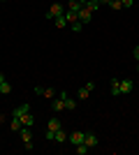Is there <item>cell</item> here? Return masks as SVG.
I'll list each match as a JSON object with an SVG mask.
<instances>
[{"mask_svg": "<svg viewBox=\"0 0 139 155\" xmlns=\"http://www.w3.org/2000/svg\"><path fill=\"white\" fill-rule=\"evenodd\" d=\"M63 127V123H60L58 118H49V123H46V139H49V141H53V134H56V130H60Z\"/></svg>", "mask_w": 139, "mask_h": 155, "instance_id": "1", "label": "cell"}, {"mask_svg": "<svg viewBox=\"0 0 139 155\" xmlns=\"http://www.w3.org/2000/svg\"><path fill=\"white\" fill-rule=\"evenodd\" d=\"M65 9H67V7L63 5V2H53V5L46 9V19H56V16H63V14H65Z\"/></svg>", "mask_w": 139, "mask_h": 155, "instance_id": "2", "label": "cell"}, {"mask_svg": "<svg viewBox=\"0 0 139 155\" xmlns=\"http://www.w3.org/2000/svg\"><path fill=\"white\" fill-rule=\"evenodd\" d=\"M19 134H21V139H23V146H26V150H33V132H30V127H23L19 130Z\"/></svg>", "mask_w": 139, "mask_h": 155, "instance_id": "3", "label": "cell"}, {"mask_svg": "<svg viewBox=\"0 0 139 155\" xmlns=\"http://www.w3.org/2000/svg\"><path fill=\"white\" fill-rule=\"evenodd\" d=\"M91 91H95V84H93V81H88L86 86H81L79 91H77V100H86V97L91 95Z\"/></svg>", "mask_w": 139, "mask_h": 155, "instance_id": "4", "label": "cell"}, {"mask_svg": "<svg viewBox=\"0 0 139 155\" xmlns=\"http://www.w3.org/2000/svg\"><path fill=\"white\" fill-rule=\"evenodd\" d=\"M84 143H86L88 148H95V146L100 143V137L93 134V132H86V134H84Z\"/></svg>", "mask_w": 139, "mask_h": 155, "instance_id": "5", "label": "cell"}, {"mask_svg": "<svg viewBox=\"0 0 139 155\" xmlns=\"http://www.w3.org/2000/svg\"><path fill=\"white\" fill-rule=\"evenodd\" d=\"M84 134H86L84 130H77V132H72L67 139H70V143H72V146H79V143H84Z\"/></svg>", "mask_w": 139, "mask_h": 155, "instance_id": "6", "label": "cell"}, {"mask_svg": "<svg viewBox=\"0 0 139 155\" xmlns=\"http://www.w3.org/2000/svg\"><path fill=\"white\" fill-rule=\"evenodd\" d=\"M109 93H111L114 97L121 95V79H118V77H114L111 81H109Z\"/></svg>", "mask_w": 139, "mask_h": 155, "instance_id": "7", "label": "cell"}, {"mask_svg": "<svg viewBox=\"0 0 139 155\" xmlns=\"http://www.w3.org/2000/svg\"><path fill=\"white\" fill-rule=\"evenodd\" d=\"M91 19H93V12L88 9V7H81L79 9V21L86 26V23H91Z\"/></svg>", "mask_w": 139, "mask_h": 155, "instance_id": "8", "label": "cell"}, {"mask_svg": "<svg viewBox=\"0 0 139 155\" xmlns=\"http://www.w3.org/2000/svg\"><path fill=\"white\" fill-rule=\"evenodd\" d=\"M0 93H2V95L12 93V84L7 81V77H5V74H0Z\"/></svg>", "mask_w": 139, "mask_h": 155, "instance_id": "9", "label": "cell"}, {"mask_svg": "<svg viewBox=\"0 0 139 155\" xmlns=\"http://www.w3.org/2000/svg\"><path fill=\"white\" fill-rule=\"evenodd\" d=\"M53 141H56V143H65V141H67V130H63V127L56 130V134H53Z\"/></svg>", "mask_w": 139, "mask_h": 155, "instance_id": "10", "label": "cell"}, {"mask_svg": "<svg viewBox=\"0 0 139 155\" xmlns=\"http://www.w3.org/2000/svg\"><path fill=\"white\" fill-rule=\"evenodd\" d=\"M51 109H53V111H65V100L53 97V100H51Z\"/></svg>", "mask_w": 139, "mask_h": 155, "instance_id": "11", "label": "cell"}, {"mask_svg": "<svg viewBox=\"0 0 139 155\" xmlns=\"http://www.w3.org/2000/svg\"><path fill=\"white\" fill-rule=\"evenodd\" d=\"M132 88H134V84L130 79H121V95H123V93H130Z\"/></svg>", "mask_w": 139, "mask_h": 155, "instance_id": "12", "label": "cell"}, {"mask_svg": "<svg viewBox=\"0 0 139 155\" xmlns=\"http://www.w3.org/2000/svg\"><path fill=\"white\" fill-rule=\"evenodd\" d=\"M28 111H30V107H28V104H21V107H16V109H14V116H16V118H23Z\"/></svg>", "mask_w": 139, "mask_h": 155, "instance_id": "13", "label": "cell"}, {"mask_svg": "<svg viewBox=\"0 0 139 155\" xmlns=\"http://www.w3.org/2000/svg\"><path fill=\"white\" fill-rule=\"evenodd\" d=\"M67 9H70V12H77V14H79V9H81V7H84V5H81V2H79V0H70V2H67Z\"/></svg>", "mask_w": 139, "mask_h": 155, "instance_id": "14", "label": "cell"}, {"mask_svg": "<svg viewBox=\"0 0 139 155\" xmlns=\"http://www.w3.org/2000/svg\"><path fill=\"white\" fill-rule=\"evenodd\" d=\"M65 19H67V23L72 26V23H77V21H79V14H77V12H70V9H65Z\"/></svg>", "mask_w": 139, "mask_h": 155, "instance_id": "15", "label": "cell"}, {"mask_svg": "<svg viewBox=\"0 0 139 155\" xmlns=\"http://www.w3.org/2000/svg\"><path fill=\"white\" fill-rule=\"evenodd\" d=\"M53 26H56V28H65V26H67L65 14H63V16H56V19H53Z\"/></svg>", "mask_w": 139, "mask_h": 155, "instance_id": "16", "label": "cell"}, {"mask_svg": "<svg viewBox=\"0 0 139 155\" xmlns=\"http://www.w3.org/2000/svg\"><path fill=\"white\" fill-rule=\"evenodd\" d=\"M21 123L26 125V127H33V125H35V118H33V116H30V114H26V116L21 118Z\"/></svg>", "mask_w": 139, "mask_h": 155, "instance_id": "17", "label": "cell"}, {"mask_svg": "<svg viewBox=\"0 0 139 155\" xmlns=\"http://www.w3.org/2000/svg\"><path fill=\"white\" fill-rule=\"evenodd\" d=\"M86 7H88V9H91L93 14H95V12H98V9H100V0H88V2H86Z\"/></svg>", "mask_w": 139, "mask_h": 155, "instance_id": "18", "label": "cell"}, {"mask_svg": "<svg viewBox=\"0 0 139 155\" xmlns=\"http://www.w3.org/2000/svg\"><path fill=\"white\" fill-rule=\"evenodd\" d=\"M74 109H77V100L67 97V100H65V111H74Z\"/></svg>", "mask_w": 139, "mask_h": 155, "instance_id": "19", "label": "cell"}, {"mask_svg": "<svg viewBox=\"0 0 139 155\" xmlns=\"http://www.w3.org/2000/svg\"><path fill=\"white\" fill-rule=\"evenodd\" d=\"M9 127H12L14 132H19V130L23 127V123H21V118H16V116H14V118H12V125H9Z\"/></svg>", "mask_w": 139, "mask_h": 155, "instance_id": "20", "label": "cell"}, {"mask_svg": "<svg viewBox=\"0 0 139 155\" xmlns=\"http://www.w3.org/2000/svg\"><path fill=\"white\" fill-rule=\"evenodd\" d=\"M56 93H58V91H53V88H44L42 97H46V100H53V97H56Z\"/></svg>", "mask_w": 139, "mask_h": 155, "instance_id": "21", "label": "cell"}, {"mask_svg": "<svg viewBox=\"0 0 139 155\" xmlns=\"http://www.w3.org/2000/svg\"><path fill=\"white\" fill-rule=\"evenodd\" d=\"M74 148H77V155H86L88 150H91V148L86 146V143H79V146H74Z\"/></svg>", "mask_w": 139, "mask_h": 155, "instance_id": "22", "label": "cell"}, {"mask_svg": "<svg viewBox=\"0 0 139 155\" xmlns=\"http://www.w3.org/2000/svg\"><path fill=\"white\" fill-rule=\"evenodd\" d=\"M109 7L118 12V9H123V2H121V0H109Z\"/></svg>", "mask_w": 139, "mask_h": 155, "instance_id": "23", "label": "cell"}, {"mask_svg": "<svg viewBox=\"0 0 139 155\" xmlns=\"http://www.w3.org/2000/svg\"><path fill=\"white\" fill-rule=\"evenodd\" d=\"M81 28H84V23H81V21H77V23H72V30H74V32H79Z\"/></svg>", "mask_w": 139, "mask_h": 155, "instance_id": "24", "label": "cell"}, {"mask_svg": "<svg viewBox=\"0 0 139 155\" xmlns=\"http://www.w3.org/2000/svg\"><path fill=\"white\" fill-rule=\"evenodd\" d=\"M132 58H134V60H137V63H139V44H137V46H134V49H132Z\"/></svg>", "mask_w": 139, "mask_h": 155, "instance_id": "25", "label": "cell"}, {"mask_svg": "<svg viewBox=\"0 0 139 155\" xmlns=\"http://www.w3.org/2000/svg\"><path fill=\"white\" fill-rule=\"evenodd\" d=\"M121 2H123V7H125V9H130V7L134 5V0H121Z\"/></svg>", "mask_w": 139, "mask_h": 155, "instance_id": "26", "label": "cell"}, {"mask_svg": "<svg viewBox=\"0 0 139 155\" xmlns=\"http://www.w3.org/2000/svg\"><path fill=\"white\" fill-rule=\"evenodd\" d=\"M33 93H35V95H40V97H42V93H44V88H42V86H35V88H33Z\"/></svg>", "mask_w": 139, "mask_h": 155, "instance_id": "27", "label": "cell"}, {"mask_svg": "<svg viewBox=\"0 0 139 155\" xmlns=\"http://www.w3.org/2000/svg\"><path fill=\"white\" fill-rule=\"evenodd\" d=\"M100 5H109V0H100Z\"/></svg>", "mask_w": 139, "mask_h": 155, "instance_id": "28", "label": "cell"}, {"mask_svg": "<svg viewBox=\"0 0 139 155\" xmlns=\"http://www.w3.org/2000/svg\"><path fill=\"white\" fill-rule=\"evenodd\" d=\"M79 2H81V5H84V7H86V2H88V0H79Z\"/></svg>", "mask_w": 139, "mask_h": 155, "instance_id": "29", "label": "cell"}, {"mask_svg": "<svg viewBox=\"0 0 139 155\" xmlns=\"http://www.w3.org/2000/svg\"><path fill=\"white\" fill-rule=\"evenodd\" d=\"M137 70H139V63H137Z\"/></svg>", "mask_w": 139, "mask_h": 155, "instance_id": "30", "label": "cell"}]
</instances>
